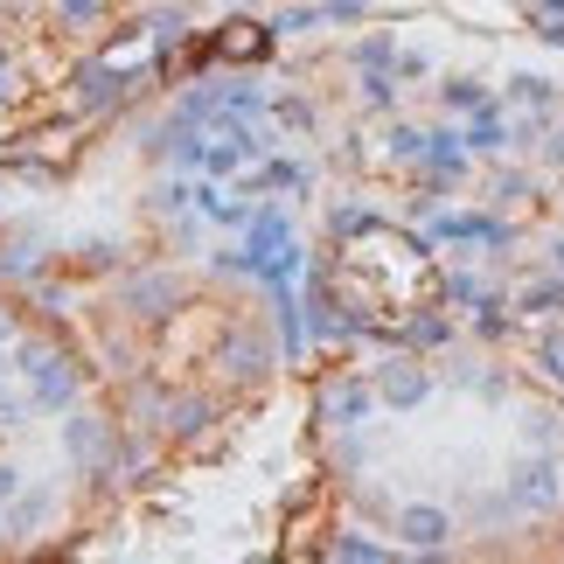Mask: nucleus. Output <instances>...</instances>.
I'll use <instances>...</instances> for the list:
<instances>
[{
  "label": "nucleus",
  "instance_id": "obj_8",
  "mask_svg": "<svg viewBox=\"0 0 564 564\" xmlns=\"http://www.w3.org/2000/svg\"><path fill=\"white\" fill-rule=\"evenodd\" d=\"M265 362H272V349H265V335H251V341H230L224 370H230V377H265Z\"/></svg>",
  "mask_w": 564,
  "mask_h": 564
},
{
  "label": "nucleus",
  "instance_id": "obj_18",
  "mask_svg": "<svg viewBox=\"0 0 564 564\" xmlns=\"http://www.w3.org/2000/svg\"><path fill=\"white\" fill-rule=\"evenodd\" d=\"M63 14H70V21H98V0H63Z\"/></svg>",
  "mask_w": 564,
  "mask_h": 564
},
{
  "label": "nucleus",
  "instance_id": "obj_11",
  "mask_svg": "<svg viewBox=\"0 0 564 564\" xmlns=\"http://www.w3.org/2000/svg\"><path fill=\"white\" fill-rule=\"evenodd\" d=\"M509 91L523 98V105H551V98H557V84H544V77H516Z\"/></svg>",
  "mask_w": 564,
  "mask_h": 564
},
{
  "label": "nucleus",
  "instance_id": "obj_7",
  "mask_svg": "<svg viewBox=\"0 0 564 564\" xmlns=\"http://www.w3.org/2000/svg\"><path fill=\"white\" fill-rule=\"evenodd\" d=\"M161 419H167V432H175V440H188V432H203V425L216 419V404H209V398H175Z\"/></svg>",
  "mask_w": 564,
  "mask_h": 564
},
{
  "label": "nucleus",
  "instance_id": "obj_10",
  "mask_svg": "<svg viewBox=\"0 0 564 564\" xmlns=\"http://www.w3.org/2000/svg\"><path fill=\"white\" fill-rule=\"evenodd\" d=\"M335 411H341V419H362V411H370V390H362V383H341L335 390Z\"/></svg>",
  "mask_w": 564,
  "mask_h": 564
},
{
  "label": "nucleus",
  "instance_id": "obj_16",
  "mask_svg": "<svg viewBox=\"0 0 564 564\" xmlns=\"http://www.w3.org/2000/svg\"><path fill=\"white\" fill-rule=\"evenodd\" d=\"M523 307H564V286H536V293L523 300Z\"/></svg>",
  "mask_w": 564,
  "mask_h": 564
},
{
  "label": "nucleus",
  "instance_id": "obj_22",
  "mask_svg": "<svg viewBox=\"0 0 564 564\" xmlns=\"http://www.w3.org/2000/svg\"><path fill=\"white\" fill-rule=\"evenodd\" d=\"M0 98H8V56H0Z\"/></svg>",
  "mask_w": 564,
  "mask_h": 564
},
{
  "label": "nucleus",
  "instance_id": "obj_13",
  "mask_svg": "<svg viewBox=\"0 0 564 564\" xmlns=\"http://www.w3.org/2000/svg\"><path fill=\"white\" fill-rule=\"evenodd\" d=\"M119 91H112V77L105 70H84V105H112Z\"/></svg>",
  "mask_w": 564,
  "mask_h": 564
},
{
  "label": "nucleus",
  "instance_id": "obj_20",
  "mask_svg": "<svg viewBox=\"0 0 564 564\" xmlns=\"http://www.w3.org/2000/svg\"><path fill=\"white\" fill-rule=\"evenodd\" d=\"M544 154H551V161H564V133H557V140H551V147H544Z\"/></svg>",
  "mask_w": 564,
  "mask_h": 564
},
{
  "label": "nucleus",
  "instance_id": "obj_1",
  "mask_svg": "<svg viewBox=\"0 0 564 564\" xmlns=\"http://www.w3.org/2000/svg\"><path fill=\"white\" fill-rule=\"evenodd\" d=\"M21 362H35V404H70V390H77L70 356H50L42 341H21Z\"/></svg>",
  "mask_w": 564,
  "mask_h": 564
},
{
  "label": "nucleus",
  "instance_id": "obj_21",
  "mask_svg": "<svg viewBox=\"0 0 564 564\" xmlns=\"http://www.w3.org/2000/svg\"><path fill=\"white\" fill-rule=\"evenodd\" d=\"M14 335V321H8V307H0V341H8Z\"/></svg>",
  "mask_w": 564,
  "mask_h": 564
},
{
  "label": "nucleus",
  "instance_id": "obj_15",
  "mask_svg": "<svg viewBox=\"0 0 564 564\" xmlns=\"http://www.w3.org/2000/svg\"><path fill=\"white\" fill-rule=\"evenodd\" d=\"M279 126H293V133H307V126H314V112H307L300 98H286V105H279Z\"/></svg>",
  "mask_w": 564,
  "mask_h": 564
},
{
  "label": "nucleus",
  "instance_id": "obj_3",
  "mask_svg": "<svg viewBox=\"0 0 564 564\" xmlns=\"http://www.w3.org/2000/svg\"><path fill=\"white\" fill-rule=\"evenodd\" d=\"M557 502V467L551 460H523L516 467V509H551Z\"/></svg>",
  "mask_w": 564,
  "mask_h": 564
},
{
  "label": "nucleus",
  "instance_id": "obj_12",
  "mask_svg": "<svg viewBox=\"0 0 564 564\" xmlns=\"http://www.w3.org/2000/svg\"><path fill=\"white\" fill-rule=\"evenodd\" d=\"M536 362H544V370L564 383V335H544V341H536Z\"/></svg>",
  "mask_w": 564,
  "mask_h": 564
},
{
  "label": "nucleus",
  "instance_id": "obj_4",
  "mask_svg": "<svg viewBox=\"0 0 564 564\" xmlns=\"http://www.w3.org/2000/svg\"><path fill=\"white\" fill-rule=\"evenodd\" d=\"M377 390H383V404L411 411L425 398V370H419V362H390V370H377Z\"/></svg>",
  "mask_w": 564,
  "mask_h": 564
},
{
  "label": "nucleus",
  "instance_id": "obj_5",
  "mask_svg": "<svg viewBox=\"0 0 564 564\" xmlns=\"http://www.w3.org/2000/svg\"><path fill=\"white\" fill-rule=\"evenodd\" d=\"M63 446H70V460L105 474V425L98 419H70V425H63Z\"/></svg>",
  "mask_w": 564,
  "mask_h": 564
},
{
  "label": "nucleus",
  "instance_id": "obj_9",
  "mask_svg": "<svg viewBox=\"0 0 564 564\" xmlns=\"http://www.w3.org/2000/svg\"><path fill=\"white\" fill-rule=\"evenodd\" d=\"M481 98H488V91H481L474 77H453V84H446V105H453V112H474Z\"/></svg>",
  "mask_w": 564,
  "mask_h": 564
},
{
  "label": "nucleus",
  "instance_id": "obj_6",
  "mask_svg": "<svg viewBox=\"0 0 564 564\" xmlns=\"http://www.w3.org/2000/svg\"><path fill=\"white\" fill-rule=\"evenodd\" d=\"M398 530H404V544H411V551H440L453 523H446L440 509H404V516H398Z\"/></svg>",
  "mask_w": 564,
  "mask_h": 564
},
{
  "label": "nucleus",
  "instance_id": "obj_14",
  "mask_svg": "<svg viewBox=\"0 0 564 564\" xmlns=\"http://www.w3.org/2000/svg\"><path fill=\"white\" fill-rule=\"evenodd\" d=\"M362 63H370V70H383V63H398V50H390V42L383 35H370V42H362V50H356Z\"/></svg>",
  "mask_w": 564,
  "mask_h": 564
},
{
  "label": "nucleus",
  "instance_id": "obj_2",
  "mask_svg": "<svg viewBox=\"0 0 564 564\" xmlns=\"http://www.w3.org/2000/svg\"><path fill=\"white\" fill-rule=\"evenodd\" d=\"M126 307H133L140 321H161L167 307H182V279H167V272H140L133 286H126Z\"/></svg>",
  "mask_w": 564,
  "mask_h": 564
},
{
  "label": "nucleus",
  "instance_id": "obj_19",
  "mask_svg": "<svg viewBox=\"0 0 564 564\" xmlns=\"http://www.w3.org/2000/svg\"><path fill=\"white\" fill-rule=\"evenodd\" d=\"M14 488H21V474H14L8 460H0V495H14Z\"/></svg>",
  "mask_w": 564,
  "mask_h": 564
},
{
  "label": "nucleus",
  "instance_id": "obj_17",
  "mask_svg": "<svg viewBox=\"0 0 564 564\" xmlns=\"http://www.w3.org/2000/svg\"><path fill=\"white\" fill-rule=\"evenodd\" d=\"M362 98H370V105H390L398 91H390V77H370V84H362Z\"/></svg>",
  "mask_w": 564,
  "mask_h": 564
}]
</instances>
